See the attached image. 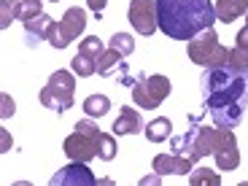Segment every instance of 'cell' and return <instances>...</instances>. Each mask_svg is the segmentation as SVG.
Wrapping results in <instances>:
<instances>
[{
    "mask_svg": "<svg viewBox=\"0 0 248 186\" xmlns=\"http://www.w3.org/2000/svg\"><path fill=\"white\" fill-rule=\"evenodd\" d=\"M84 111H87V116L100 119L111 111V100H108L106 94H89V97L84 100Z\"/></svg>",
    "mask_w": 248,
    "mask_h": 186,
    "instance_id": "obj_16",
    "label": "cell"
},
{
    "mask_svg": "<svg viewBox=\"0 0 248 186\" xmlns=\"http://www.w3.org/2000/svg\"><path fill=\"white\" fill-rule=\"evenodd\" d=\"M111 49H116L122 57H130L135 51V38L130 32H113L111 35Z\"/></svg>",
    "mask_w": 248,
    "mask_h": 186,
    "instance_id": "obj_20",
    "label": "cell"
},
{
    "mask_svg": "<svg viewBox=\"0 0 248 186\" xmlns=\"http://www.w3.org/2000/svg\"><path fill=\"white\" fill-rule=\"evenodd\" d=\"M170 94V78L168 76H138L132 81V100L138 108L154 111L159 108V103Z\"/></svg>",
    "mask_w": 248,
    "mask_h": 186,
    "instance_id": "obj_6",
    "label": "cell"
},
{
    "mask_svg": "<svg viewBox=\"0 0 248 186\" xmlns=\"http://www.w3.org/2000/svg\"><path fill=\"white\" fill-rule=\"evenodd\" d=\"M154 173L156 175H184V173H192L194 162L184 154H159L154 156Z\"/></svg>",
    "mask_w": 248,
    "mask_h": 186,
    "instance_id": "obj_9",
    "label": "cell"
},
{
    "mask_svg": "<svg viewBox=\"0 0 248 186\" xmlns=\"http://www.w3.org/2000/svg\"><path fill=\"white\" fill-rule=\"evenodd\" d=\"M3 106H6V108H3V119H8V116H11V113H14V100L3 97Z\"/></svg>",
    "mask_w": 248,
    "mask_h": 186,
    "instance_id": "obj_28",
    "label": "cell"
},
{
    "mask_svg": "<svg viewBox=\"0 0 248 186\" xmlns=\"http://www.w3.org/2000/svg\"><path fill=\"white\" fill-rule=\"evenodd\" d=\"M186 51H189V60L194 65H200L202 70L221 68V65H227V57H230V51L218 44V35L213 32V27L202 30L200 35H194L189 41V46H186Z\"/></svg>",
    "mask_w": 248,
    "mask_h": 186,
    "instance_id": "obj_4",
    "label": "cell"
},
{
    "mask_svg": "<svg viewBox=\"0 0 248 186\" xmlns=\"http://www.w3.org/2000/svg\"><path fill=\"white\" fill-rule=\"evenodd\" d=\"M44 14V0H19L16 3V19L19 22H27V19Z\"/></svg>",
    "mask_w": 248,
    "mask_h": 186,
    "instance_id": "obj_19",
    "label": "cell"
},
{
    "mask_svg": "<svg viewBox=\"0 0 248 186\" xmlns=\"http://www.w3.org/2000/svg\"><path fill=\"white\" fill-rule=\"evenodd\" d=\"M49 184L51 186H94L97 178H94V173L87 168V162H73L70 159L68 168L57 170V173L51 175Z\"/></svg>",
    "mask_w": 248,
    "mask_h": 186,
    "instance_id": "obj_8",
    "label": "cell"
},
{
    "mask_svg": "<svg viewBox=\"0 0 248 186\" xmlns=\"http://www.w3.org/2000/svg\"><path fill=\"white\" fill-rule=\"evenodd\" d=\"M46 44H51L54 49H65V41H62V32H60V22H54L51 25V32H49V38H46Z\"/></svg>",
    "mask_w": 248,
    "mask_h": 186,
    "instance_id": "obj_26",
    "label": "cell"
},
{
    "mask_svg": "<svg viewBox=\"0 0 248 186\" xmlns=\"http://www.w3.org/2000/svg\"><path fill=\"white\" fill-rule=\"evenodd\" d=\"M202 94L211 119L221 130H235L248 106V70L235 65H221L202 73Z\"/></svg>",
    "mask_w": 248,
    "mask_h": 186,
    "instance_id": "obj_1",
    "label": "cell"
},
{
    "mask_svg": "<svg viewBox=\"0 0 248 186\" xmlns=\"http://www.w3.org/2000/svg\"><path fill=\"white\" fill-rule=\"evenodd\" d=\"M189 184L192 186H221V175L213 173L211 168H192Z\"/></svg>",
    "mask_w": 248,
    "mask_h": 186,
    "instance_id": "obj_17",
    "label": "cell"
},
{
    "mask_svg": "<svg viewBox=\"0 0 248 186\" xmlns=\"http://www.w3.org/2000/svg\"><path fill=\"white\" fill-rule=\"evenodd\" d=\"M70 70H73L76 76H81V78H89V76L97 73V60H92V57H87V54H76L73 62H70Z\"/></svg>",
    "mask_w": 248,
    "mask_h": 186,
    "instance_id": "obj_18",
    "label": "cell"
},
{
    "mask_svg": "<svg viewBox=\"0 0 248 186\" xmlns=\"http://www.w3.org/2000/svg\"><path fill=\"white\" fill-rule=\"evenodd\" d=\"M16 3L19 0H0V27L6 30L11 19H16Z\"/></svg>",
    "mask_w": 248,
    "mask_h": 186,
    "instance_id": "obj_25",
    "label": "cell"
},
{
    "mask_svg": "<svg viewBox=\"0 0 248 186\" xmlns=\"http://www.w3.org/2000/svg\"><path fill=\"white\" fill-rule=\"evenodd\" d=\"M103 41H100L97 35H89V38H84L78 44V54H87V57H92V60H97L100 54H103Z\"/></svg>",
    "mask_w": 248,
    "mask_h": 186,
    "instance_id": "obj_23",
    "label": "cell"
},
{
    "mask_svg": "<svg viewBox=\"0 0 248 186\" xmlns=\"http://www.w3.org/2000/svg\"><path fill=\"white\" fill-rule=\"evenodd\" d=\"M127 19L140 35H154L156 32V0H132L127 8Z\"/></svg>",
    "mask_w": 248,
    "mask_h": 186,
    "instance_id": "obj_7",
    "label": "cell"
},
{
    "mask_svg": "<svg viewBox=\"0 0 248 186\" xmlns=\"http://www.w3.org/2000/svg\"><path fill=\"white\" fill-rule=\"evenodd\" d=\"M51 25H54V19L46 16V14H38V16L27 19L25 22V35H27V46H38L41 41H46L51 32Z\"/></svg>",
    "mask_w": 248,
    "mask_h": 186,
    "instance_id": "obj_12",
    "label": "cell"
},
{
    "mask_svg": "<svg viewBox=\"0 0 248 186\" xmlns=\"http://www.w3.org/2000/svg\"><path fill=\"white\" fill-rule=\"evenodd\" d=\"M227 62H230V65H235V68L248 70V44H235V49H230Z\"/></svg>",
    "mask_w": 248,
    "mask_h": 186,
    "instance_id": "obj_24",
    "label": "cell"
},
{
    "mask_svg": "<svg viewBox=\"0 0 248 186\" xmlns=\"http://www.w3.org/2000/svg\"><path fill=\"white\" fill-rule=\"evenodd\" d=\"M84 27H87V11H84V8H68L65 16L60 19L62 41H65V44H73L76 38L84 32Z\"/></svg>",
    "mask_w": 248,
    "mask_h": 186,
    "instance_id": "obj_10",
    "label": "cell"
},
{
    "mask_svg": "<svg viewBox=\"0 0 248 186\" xmlns=\"http://www.w3.org/2000/svg\"><path fill=\"white\" fill-rule=\"evenodd\" d=\"M213 156H216L218 170H235L237 165H240V151H237V146L224 149V151H218V154H213Z\"/></svg>",
    "mask_w": 248,
    "mask_h": 186,
    "instance_id": "obj_21",
    "label": "cell"
},
{
    "mask_svg": "<svg viewBox=\"0 0 248 186\" xmlns=\"http://www.w3.org/2000/svg\"><path fill=\"white\" fill-rule=\"evenodd\" d=\"M248 11V0H216V19L218 22H235Z\"/></svg>",
    "mask_w": 248,
    "mask_h": 186,
    "instance_id": "obj_13",
    "label": "cell"
},
{
    "mask_svg": "<svg viewBox=\"0 0 248 186\" xmlns=\"http://www.w3.org/2000/svg\"><path fill=\"white\" fill-rule=\"evenodd\" d=\"M87 6H89V11H94L100 16V14H103V8H106V0H87Z\"/></svg>",
    "mask_w": 248,
    "mask_h": 186,
    "instance_id": "obj_27",
    "label": "cell"
},
{
    "mask_svg": "<svg viewBox=\"0 0 248 186\" xmlns=\"http://www.w3.org/2000/svg\"><path fill=\"white\" fill-rule=\"evenodd\" d=\"M116 68H124V57L119 54L116 49H111V46H108V49L97 57V73L100 76H111Z\"/></svg>",
    "mask_w": 248,
    "mask_h": 186,
    "instance_id": "obj_15",
    "label": "cell"
},
{
    "mask_svg": "<svg viewBox=\"0 0 248 186\" xmlns=\"http://www.w3.org/2000/svg\"><path fill=\"white\" fill-rule=\"evenodd\" d=\"M73 130H76L73 135H68L65 143H62L65 154L73 162H92L94 156H97V140H100V135H103L97 122H92V116L81 119V122H76Z\"/></svg>",
    "mask_w": 248,
    "mask_h": 186,
    "instance_id": "obj_3",
    "label": "cell"
},
{
    "mask_svg": "<svg viewBox=\"0 0 248 186\" xmlns=\"http://www.w3.org/2000/svg\"><path fill=\"white\" fill-rule=\"evenodd\" d=\"M113 156H116V138L103 132V135H100V140H97V159L111 162Z\"/></svg>",
    "mask_w": 248,
    "mask_h": 186,
    "instance_id": "obj_22",
    "label": "cell"
},
{
    "mask_svg": "<svg viewBox=\"0 0 248 186\" xmlns=\"http://www.w3.org/2000/svg\"><path fill=\"white\" fill-rule=\"evenodd\" d=\"M146 127V124L140 122V113L135 111V108L130 106H122V111H119V119L113 122V135H140V130Z\"/></svg>",
    "mask_w": 248,
    "mask_h": 186,
    "instance_id": "obj_11",
    "label": "cell"
},
{
    "mask_svg": "<svg viewBox=\"0 0 248 186\" xmlns=\"http://www.w3.org/2000/svg\"><path fill=\"white\" fill-rule=\"evenodd\" d=\"M51 3H57V0H51Z\"/></svg>",
    "mask_w": 248,
    "mask_h": 186,
    "instance_id": "obj_29",
    "label": "cell"
},
{
    "mask_svg": "<svg viewBox=\"0 0 248 186\" xmlns=\"http://www.w3.org/2000/svg\"><path fill=\"white\" fill-rule=\"evenodd\" d=\"M246 14H248V11H246Z\"/></svg>",
    "mask_w": 248,
    "mask_h": 186,
    "instance_id": "obj_30",
    "label": "cell"
},
{
    "mask_svg": "<svg viewBox=\"0 0 248 186\" xmlns=\"http://www.w3.org/2000/svg\"><path fill=\"white\" fill-rule=\"evenodd\" d=\"M143 132H146V138H149L151 143H162V140H168L170 132H173V122L170 119H154V122H149L146 127H143Z\"/></svg>",
    "mask_w": 248,
    "mask_h": 186,
    "instance_id": "obj_14",
    "label": "cell"
},
{
    "mask_svg": "<svg viewBox=\"0 0 248 186\" xmlns=\"http://www.w3.org/2000/svg\"><path fill=\"white\" fill-rule=\"evenodd\" d=\"M73 97H76L73 70H54L49 84L41 89V106L57 113H65L68 108H73Z\"/></svg>",
    "mask_w": 248,
    "mask_h": 186,
    "instance_id": "obj_5",
    "label": "cell"
},
{
    "mask_svg": "<svg viewBox=\"0 0 248 186\" xmlns=\"http://www.w3.org/2000/svg\"><path fill=\"white\" fill-rule=\"evenodd\" d=\"M216 6L211 0H156V25L173 41H192L213 27Z\"/></svg>",
    "mask_w": 248,
    "mask_h": 186,
    "instance_id": "obj_2",
    "label": "cell"
}]
</instances>
